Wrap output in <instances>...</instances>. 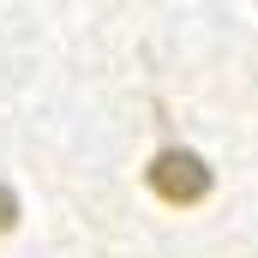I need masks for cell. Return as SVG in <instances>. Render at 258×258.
Wrapping results in <instances>:
<instances>
[{
	"instance_id": "cell-2",
	"label": "cell",
	"mask_w": 258,
	"mask_h": 258,
	"mask_svg": "<svg viewBox=\"0 0 258 258\" xmlns=\"http://www.w3.org/2000/svg\"><path fill=\"white\" fill-rule=\"evenodd\" d=\"M12 222H18V192L0 186V234H12Z\"/></svg>"
},
{
	"instance_id": "cell-1",
	"label": "cell",
	"mask_w": 258,
	"mask_h": 258,
	"mask_svg": "<svg viewBox=\"0 0 258 258\" xmlns=\"http://www.w3.org/2000/svg\"><path fill=\"white\" fill-rule=\"evenodd\" d=\"M144 180H150V192L162 198V204H198V198H210V186H216L210 162L198 150H180V144L156 150L150 168H144Z\"/></svg>"
}]
</instances>
